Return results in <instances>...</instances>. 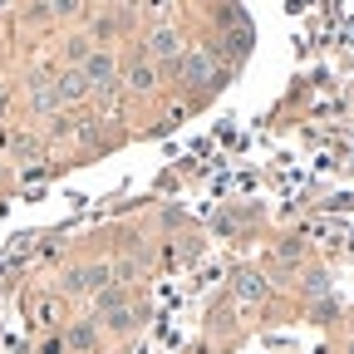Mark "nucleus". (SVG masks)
Returning <instances> with one entry per match:
<instances>
[{
  "label": "nucleus",
  "instance_id": "obj_10",
  "mask_svg": "<svg viewBox=\"0 0 354 354\" xmlns=\"http://www.w3.org/2000/svg\"><path fill=\"white\" fill-rule=\"evenodd\" d=\"M128 84H133V88H153V69H148V64H138V69L128 74Z\"/></svg>",
  "mask_w": 354,
  "mask_h": 354
},
{
  "label": "nucleus",
  "instance_id": "obj_1",
  "mask_svg": "<svg viewBox=\"0 0 354 354\" xmlns=\"http://www.w3.org/2000/svg\"><path fill=\"white\" fill-rule=\"evenodd\" d=\"M109 281H113V266L94 261V266H79V271L69 276V290L74 295H99V290H109Z\"/></svg>",
  "mask_w": 354,
  "mask_h": 354
},
{
  "label": "nucleus",
  "instance_id": "obj_3",
  "mask_svg": "<svg viewBox=\"0 0 354 354\" xmlns=\"http://www.w3.org/2000/svg\"><path fill=\"white\" fill-rule=\"evenodd\" d=\"M55 88H59V104H69V99H79L84 88H88V79H84V69H64Z\"/></svg>",
  "mask_w": 354,
  "mask_h": 354
},
{
  "label": "nucleus",
  "instance_id": "obj_2",
  "mask_svg": "<svg viewBox=\"0 0 354 354\" xmlns=\"http://www.w3.org/2000/svg\"><path fill=\"white\" fill-rule=\"evenodd\" d=\"M207 69H212V55H202V50H192V55L177 59V74H183L187 84H192V79H207Z\"/></svg>",
  "mask_w": 354,
  "mask_h": 354
},
{
  "label": "nucleus",
  "instance_id": "obj_7",
  "mask_svg": "<svg viewBox=\"0 0 354 354\" xmlns=\"http://www.w3.org/2000/svg\"><path fill=\"white\" fill-rule=\"evenodd\" d=\"M236 295H241V300H261V295H266L261 276H241V281H236Z\"/></svg>",
  "mask_w": 354,
  "mask_h": 354
},
{
  "label": "nucleus",
  "instance_id": "obj_5",
  "mask_svg": "<svg viewBox=\"0 0 354 354\" xmlns=\"http://www.w3.org/2000/svg\"><path fill=\"white\" fill-rule=\"evenodd\" d=\"M94 55V39L88 35H74L69 44H64V59H69V69H84V59Z\"/></svg>",
  "mask_w": 354,
  "mask_h": 354
},
{
  "label": "nucleus",
  "instance_id": "obj_6",
  "mask_svg": "<svg viewBox=\"0 0 354 354\" xmlns=\"http://www.w3.org/2000/svg\"><path fill=\"white\" fill-rule=\"evenodd\" d=\"M109 74H113V59H109V55H99V50H94V55L84 59V79H88V84H104Z\"/></svg>",
  "mask_w": 354,
  "mask_h": 354
},
{
  "label": "nucleus",
  "instance_id": "obj_4",
  "mask_svg": "<svg viewBox=\"0 0 354 354\" xmlns=\"http://www.w3.org/2000/svg\"><path fill=\"white\" fill-rule=\"evenodd\" d=\"M148 55L177 59V35H172V30H153V35H148Z\"/></svg>",
  "mask_w": 354,
  "mask_h": 354
},
{
  "label": "nucleus",
  "instance_id": "obj_12",
  "mask_svg": "<svg viewBox=\"0 0 354 354\" xmlns=\"http://www.w3.org/2000/svg\"><path fill=\"white\" fill-rule=\"evenodd\" d=\"M0 10H10V0H0Z\"/></svg>",
  "mask_w": 354,
  "mask_h": 354
},
{
  "label": "nucleus",
  "instance_id": "obj_9",
  "mask_svg": "<svg viewBox=\"0 0 354 354\" xmlns=\"http://www.w3.org/2000/svg\"><path fill=\"white\" fill-rule=\"evenodd\" d=\"M69 344H74V349H88V344H94V330H88V325H74V330H69Z\"/></svg>",
  "mask_w": 354,
  "mask_h": 354
},
{
  "label": "nucleus",
  "instance_id": "obj_11",
  "mask_svg": "<svg viewBox=\"0 0 354 354\" xmlns=\"http://www.w3.org/2000/svg\"><path fill=\"white\" fill-rule=\"evenodd\" d=\"M50 10H55V15H74V10H79V0H50Z\"/></svg>",
  "mask_w": 354,
  "mask_h": 354
},
{
  "label": "nucleus",
  "instance_id": "obj_8",
  "mask_svg": "<svg viewBox=\"0 0 354 354\" xmlns=\"http://www.w3.org/2000/svg\"><path fill=\"white\" fill-rule=\"evenodd\" d=\"M30 99H35V109H59V88H50V84H39L35 94H30Z\"/></svg>",
  "mask_w": 354,
  "mask_h": 354
}]
</instances>
